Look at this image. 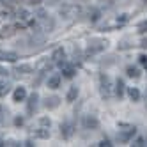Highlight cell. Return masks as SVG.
<instances>
[{
  "label": "cell",
  "instance_id": "obj_18",
  "mask_svg": "<svg viewBox=\"0 0 147 147\" xmlns=\"http://www.w3.org/2000/svg\"><path fill=\"white\" fill-rule=\"evenodd\" d=\"M36 136H37V138H48L50 131L48 129H39V131H36Z\"/></svg>",
  "mask_w": 147,
  "mask_h": 147
},
{
  "label": "cell",
  "instance_id": "obj_22",
  "mask_svg": "<svg viewBox=\"0 0 147 147\" xmlns=\"http://www.w3.org/2000/svg\"><path fill=\"white\" fill-rule=\"evenodd\" d=\"M138 30H140V32H147V20L138 25Z\"/></svg>",
  "mask_w": 147,
  "mask_h": 147
},
{
  "label": "cell",
  "instance_id": "obj_13",
  "mask_svg": "<svg viewBox=\"0 0 147 147\" xmlns=\"http://www.w3.org/2000/svg\"><path fill=\"white\" fill-rule=\"evenodd\" d=\"M2 59H4V60H9V62H14V60L18 59V55L13 53V51H4V53H2Z\"/></svg>",
  "mask_w": 147,
  "mask_h": 147
},
{
  "label": "cell",
  "instance_id": "obj_17",
  "mask_svg": "<svg viewBox=\"0 0 147 147\" xmlns=\"http://www.w3.org/2000/svg\"><path fill=\"white\" fill-rule=\"evenodd\" d=\"M126 71H128V76H131V78H138V76H140V73L136 71V67H131V66H129Z\"/></svg>",
  "mask_w": 147,
  "mask_h": 147
},
{
  "label": "cell",
  "instance_id": "obj_29",
  "mask_svg": "<svg viewBox=\"0 0 147 147\" xmlns=\"http://www.w3.org/2000/svg\"><path fill=\"white\" fill-rule=\"evenodd\" d=\"M30 4H32V5H37V4H41V0H30Z\"/></svg>",
  "mask_w": 147,
  "mask_h": 147
},
{
  "label": "cell",
  "instance_id": "obj_26",
  "mask_svg": "<svg viewBox=\"0 0 147 147\" xmlns=\"http://www.w3.org/2000/svg\"><path fill=\"white\" fill-rule=\"evenodd\" d=\"M133 145H136V147H140V145H144V138H138V140H136Z\"/></svg>",
  "mask_w": 147,
  "mask_h": 147
},
{
  "label": "cell",
  "instance_id": "obj_4",
  "mask_svg": "<svg viewBox=\"0 0 147 147\" xmlns=\"http://www.w3.org/2000/svg\"><path fill=\"white\" fill-rule=\"evenodd\" d=\"M25 98H27V90H25V87H18V89L13 92V101H16V103L23 101Z\"/></svg>",
  "mask_w": 147,
  "mask_h": 147
},
{
  "label": "cell",
  "instance_id": "obj_9",
  "mask_svg": "<svg viewBox=\"0 0 147 147\" xmlns=\"http://www.w3.org/2000/svg\"><path fill=\"white\" fill-rule=\"evenodd\" d=\"M51 59H53L55 62H62V60H64V50H62V48H57V50L53 51V55H51Z\"/></svg>",
  "mask_w": 147,
  "mask_h": 147
},
{
  "label": "cell",
  "instance_id": "obj_28",
  "mask_svg": "<svg viewBox=\"0 0 147 147\" xmlns=\"http://www.w3.org/2000/svg\"><path fill=\"white\" fill-rule=\"evenodd\" d=\"M140 46H142V48H147V39H144V41H142Z\"/></svg>",
  "mask_w": 147,
  "mask_h": 147
},
{
  "label": "cell",
  "instance_id": "obj_27",
  "mask_svg": "<svg viewBox=\"0 0 147 147\" xmlns=\"http://www.w3.org/2000/svg\"><path fill=\"white\" fill-rule=\"evenodd\" d=\"M138 59H140V62H142V64H147V55H140Z\"/></svg>",
  "mask_w": 147,
  "mask_h": 147
},
{
  "label": "cell",
  "instance_id": "obj_11",
  "mask_svg": "<svg viewBox=\"0 0 147 147\" xmlns=\"http://www.w3.org/2000/svg\"><path fill=\"white\" fill-rule=\"evenodd\" d=\"M128 94H129V98H131L133 101H138V99H140V90L135 89V87H129V89H128Z\"/></svg>",
  "mask_w": 147,
  "mask_h": 147
},
{
  "label": "cell",
  "instance_id": "obj_24",
  "mask_svg": "<svg viewBox=\"0 0 147 147\" xmlns=\"http://www.w3.org/2000/svg\"><path fill=\"white\" fill-rule=\"evenodd\" d=\"M99 145H101V147H105V145H107V147H110L112 144H110V142H108L107 138H105V140H101V142H99Z\"/></svg>",
  "mask_w": 147,
  "mask_h": 147
},
{
  "label": "cell",
  "instance_id": "obj_1",
  "mask_svg": "<svg viewBox=\"0 0 147 147\" xmlns=\"http://www.w3.org/2000/svg\"><path fill=\"white\" fill-rule=\"evenodd\" d=\"M80 13H82V7L76 4H64L60 7V14L64 18H76L80 16Z\"/></svg>",
  "mask_w": 147,
  "mask_h": 147
},
{
  "label": "cell",
  "instance_id": "obj_14",
  "mask_svg": "<svg viewBox=\"0 0 147 147\" xmlns=\"http://www.w3.org/2000/svg\"><path fill=\"white\" fill-rule=\"evenodd\" d=\"M59 98H50V99H46V108H55V107H59Z\"/></svg>",
  "mask_w": 147,
  "mask_h": 147
},
{
  "label": "cell",
  "instance_id": "obj_25",
  "mask_svg": "<svg viewBox=\"0 0 147 147\" xmlns=\"http://www.w3.org/2000/svg\"><path fill=\"white\" fill-rule=\"evenodd\" d=\"M14 124H16V126H22V124H23V119H22V117H16Z\"/></svg>",
  "mask_w": 147,
  "mask_h": 147
},
{
  "label": "cell",
  "instance_id": "obj_3",
  "mask_svg": "<svg viewBox=\"0 0 147 147\" xmlns=\"http://www.w3.org/2000/svg\"><path fill=\"white\" fill-rule=\"evenodd\" d=\"M83 126H85L87 129H98V128H99V122H98L96 117L87 115V117H83Z\"/></svg>",
  "mask_w": 147,
  "mask_h": 147
},
{
  "label": "cell",
  "instance_id": "obj_15",
  "mask_svg": "<svg viewBox=\"0 0 147 147\" xmlns=\"http://www.w3.org/2000/svg\"><path fill=\"white\" fill-rule=\"evenodd\" d=\"M89 20H90L92 23L99 20V11H98V9H92V11H89Z\"/></svg>",
  "mask_w": 147,
  "mask_h": 147
},
{
  "label": "cell",
  "instance_id": "obj_19",
  "mask_svg": "<svg viewBox=\"0 0 147 147\" xmlns=\"http://www.w3.org/2000/svg\"><path fill=\"white\" fill-rule=\"evenodd\" d=\"M64 76L66 78H73V76H75V69H73V67H66L64 69Z\"/></svg>",
  "mask_w": 147,
  "mask_h": 147
},
{
  "label": "cell",
  "instance_id": "obj_5",
  "mask_svg": "<svg viewBox=\"0 0 147 147\" xmlns=\"http://www.w3.org/2000/svg\"><path fill=\"white\" fill-rule=\"evenodd\" d=\"M60 133L64 138H69V136L73 135V124L71 122H64V124H60Z\"/></svg>",
  "mask_w": 147,
  "mask_h": 147
},
{
  "label": "cell",
  "instance_id": "obj_2",
  "mask_svg": "<svg viewBox=\"0 0 147 147\" xmlns=\"http://www.w3.org/2000/svg\"><path fill=\"white\" fill-rule=\"evenodd\" d=\"M101 92L105 98H110L112 94V87H110V78L107 75H101Z\"/></svg>",
  "mask_w": 147,
  "mask_h": 147
},
{
  "label": "cell",
  "instance_id": "obj_12",
  "mask_svg": "<svg viewBox=\"0 0 147 147\" xmlns=\"http://www.w3.org/2000/svg\"><path fill=\"white\" fill-rule=\"evenodd\" d=\"M115 92H117L119 98H122V94H124V82L122 80H117V83H115Z\"/></svg>",
  "mask_w": 147,
  "mask_h": 147
},
{
  "label": "cell",
  "instance_id": "obj_16",
  "mask_svg": "<svg viewBox=\"0 0 147 147\" xmlns=\"http://www.w3.org/2000/svg\"><path fill=\"white\" fill-rule=\"evenodd\" d=\"M135 131H136V129H135V128H131L129 131H126V133H122V135H119V140H122V142H126V140H128V138H129V136H131V135H135Z\"/></svg>",
  "mask_w": 147,
  "mask_h": 147
},
{
  "label": "cell",
  "instance_id": "obj_32",
  "mask_svg": "<svg viewBox=\"0 0 147 147\" xmlns=\"http://www.w3.org/2000/svg\"><path fill=\"white\" fill-rule=\"evenodd\" d=\"M0 145H4V142H2V140H0Z\"/></svg>",
  "mask_w": 147,
  "mask_h": 147
},
{
  "label": "cell",
  "instance_id": "obj_23",
  "mask_svg": "<svg viewBox=\"0 0 147 147\" xmlns=\"http://www.w3.org/2000/svg\"><path fill=\"white\" fill-rule=\"evenodd\" d=\"M39 122L43 124V126H48V128H50V119H48V117H41V119H39Z\"/></svg>",
  "mask_w": 147,
  "mask_h": 147
},
{
  "label": "cell",
  "instance_id": "obj_6",
  "mask_svg": "<svg viewBox=\"0 0 147 147\" xmlns=\"http://www.w3.org/2000/svg\"><path fill=\"white\" fill-rule=\"evenodd\" d=\"M105 46H107V43H94V45H89V48H87V53L89 55H92V53H98V51H101Z\"/></svg>",
  "mask_w": 147,
  "mask_h": 147
},
{
  "label": "cell",
  "instance_id": "obj_8",
  "mask_svg": "<svg viewBox=\"0 0 147 147\" xmlns=\"http://www.w3.org/2000/svg\"><path fill=\"white\" fill-rule=\"evenodd\" d=\"M60 85V76L59 75H53L51 78H48V87L50 89H59Z\"/></svg>",
  "mask_w": 147,
  "mask_h": 147
},
{
  "label": "cell",
  "instance_id": "obj_20",
  "mask_svg": "<svg viewBox=\"0 0 147 147\" xmlns=\"http://www.w3.org/2000/svg\"><path fill=\"white\" fill-rule=\"evenodd\" d=\"M7 92H9V87L5 85V83H0V98H2V96H5Z\"/></svg>",
  "mask_w": 147,
  "mask_h": 147
},
{
  "label": "cell",
  "instance_id": "obj_21",
  "mask_svg": "<svg viewBox=\"0 0 147 147\" xmlns=\"http://www.w3.org/2000/svg\"><path fill=\"white\" fill-rule=\"evenodd\" d=\"M16 71L18 73H28V71H32V67H30V66H20Z\"/></svg>",
  "mask_w": 147,
  "mask_h": 147
},
{
  "label": "cell",
  "instance_id": "obj_31",
  "mask_svg": "<svg viewBox=\"0 0 147 147\" xmlns=\"http://www.w3.org/2000/svg\"><path fill=\"white\" fill-rule=\"evenodd\" d=\"M2 112H4V108H2V107H0V119H2Z\"/></svg>",
  "mask_w": 147,
  "mask_h": 147
},
{
  "label": "cell",
  "instance_id": "obj_10",
  "mask_svg": "<svg viewBox=\"0 0 147 147\" xmlns=\"http://www.w3.org/2000/svg\"><path fill=\"white\" fill-rule=\"evenodd\" d=\"M76 98H78V87H71L69 92H67V98H66V99H67L69 103H73Z\"/></svg>",
  "mask_w": 147,
  "mask_h": 147
},
{
  "label": "cell",
  "instance_id": "obj_30",
  "mask_svg": "<svg viewBox=\"0 0 147 147\" xmlns=\"http://www.w3.org/2000/svg\"><path fill=\"white\" fill-rule=\"evenodd\" d=\"M4 75H7V71H5V69H2V67H0V76H4Z\"/></svg>",
  "mask_w": 147,
  "mask_h": 147
},
{
  "label": "cell",
  "instance_id": "obj_7",
  "mask_svg": "<svg viewBox=\"0 0 147 147\" xmlns=\"http://www.w3.org/2000/svg\"><path fill=\"white\" fill-rule=\"evenodd\" d=\"M37 98H39L37 92H34L32 96L28 98V105H27V110H28V112H34V110H36V107H37Z\"/></svg>",
  "mask_w": 147,
  "mask_h": 147
}]
</instances>
